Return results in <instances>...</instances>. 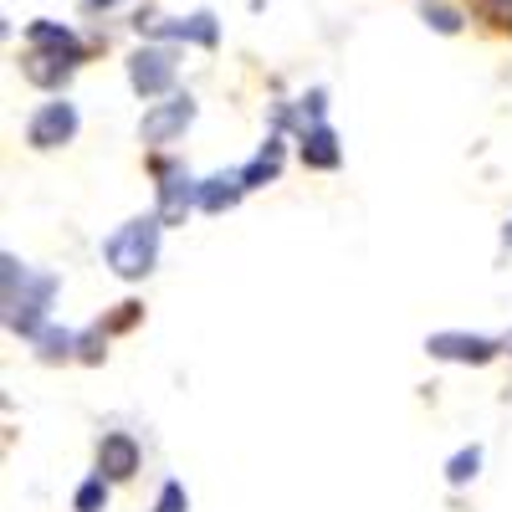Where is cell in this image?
Returning <instances> with one entry per match:
<instances>
[{"label": "cell", "instance_id": "obj_1", "mask_svg": "<svg viewBox=\"0 0 512 512\" xmlns=\"http://www.w3.org/2000/svg\"><path fill=\"white\" fill-rule=\"evenodd\" d=\"M0 267H6V328L31 338L41 323H47V308H52V297L62 287V277L52 272H26V262H16V256L6 251L0 256Z\"/></svg>", "mask_w": 512, "mask_h": 512}, {"label": "cell", "instance_id": "obj_2", "mask_svg": "<svg viewBox=\"0 0 512 512\" xmlns=\"http://www.w3.org/2000/svg\"><path fill=\"white\" fill-rule=\"evenodd\" d=\"M159 231L164 221L159 216H134V221H123L108 241H103V262L113 267V277L123 282H144L159 262Z\"/></svg>", "mask_w": 512, "mask_h": 512}, {"label": "cell", "instance_id": "obj_3", "mask_svg": "<svg viewBox=\"0 0 512 512\" xmlns=\"http://www.w3.org/2000/svg\"><path fill=\"white\" fill-rule=\"evenodd\" d=\"M154 175H159V210L154 216L164 226H180L190 216V205H200V185L185 175L175 159H154Z\"/></svg>", "mask_w": 512, "mask_h": 512}, {"label": "cell", "instance_id": "obj_4", "mask_svg": "<svg viewBox=\"0 0 512 512\" xmlns=\"http://www.w3.org/2000/svg\"><path fill=\"white\" fill-rule=\"evenodd\" d=\"M190 123H195V98H190V93H175V98H164V103H154V108L144 113V123H139V139H144L149 149H159V144H175Z\"/></svg>", "mask_w": 512, "mask_h": 512}, {"label": "cell", "instance_id": "obj_5", "mask_svg": "<svg viewBox=\"0 0 512 512\" xmlns=\"http://www.w3.org/2000/svg\"><path fill=\"white\" fill-rule=\"evenodd\" d=\"M128 88L139 98H164L175 88V52L169 47H139L128 57Z\"/></svg>", "mask_w": 512, "mask_h": 512}, {"label": "cell", "instance_id": "obj_6", "mask_svg": "<svg viewBox=\"0 0 512 512\" xmlns=\"http://www.w3.org/2000/svg\"><path fill=\"white\" fill-rule=\"evenodd\" d=\"M77 139V108L67 103V98H57V103H41L36 113H31V123H26V144L31 149H62V144H72Z\"/></svg>", "mask_w": 512, "mask_h": 512}, {"label": "cell", "instance_id": "obj_7", "mask_svg": "<svg viewBox=\"0 0 512 512\" xmlns=\"http://www.w3.org/2000/svg\"><path fill=\"white\" fill-rule=\"evenodd\" d=\"M425 354L446 359V364H492L502 354V344L487 333H431L425 338Z\"/></svg>", "mask_w": 512, "mask_h": 512}, {"label": "cell", "instance_id": "obj_8", "mask_svg": "<svg viewBox=\"0 0 512 512\" xmlns=\"http://www.w3.org/2000/svg\"><path fill=\"white\" fill-rule=\"evenodd\" d=\"M144 466V451H139V441L128 436V431H108L103 441H98V472L108 477V482H128Z\"/></svg>", "mask_w": 512, "mask_h": 512}, {"label": "cell", "instance_id": "obj_9", "mask_svg": "<svg viewBox=\"0 0 512 512\" xmlns=\"http://www.w3.org/2000/svg\"><path fill=\"white\" fill-rule=\"evenodd\" d=\"M134 26L149 31V36H164V41H195V47H216L221 41V26L210 11H195L185 21H134Z\"/></svg>", "mask_w": 512, "mask_h": 512}, {"label": "cell", "instance_id": "obj_10", "mask_svg": "<svg viewBox=\"0 0 512 512\" xmlns=\"http://www.w3.org/2000/svg\"><path fill=\"white\" fill-rule=\"evenodd\" d=\"M72 67H77V57H67V52H47V47H31L26 62H21L26 82H36V88H47V93L62 88V82L72 77Z\"/></svg>", "mask_w": 512, "mask_h": 512}, {"label": "cell", "instance_id": "obj_11", "mask_svg": "<svg viewBox=\"0 0 512 512\" xmlns=\"http://www.w3.org/2000/svg\"><path fill=\"white\" fill-rule=\"evenodd\" d=\"M303 164L308 169H338L344 164V149H338V134L328 123H308L303 128Z\"/></svg>", "mask_w": 512, "mask_h": 512}, {"label": "cell", "instance_id": "obj_12", "mask_svg": "<svg viewBox=\"0 0 512 512\" xmlns=\"http://www.w3.org/2000/svg\"><path fill=\"white\" fill-rule=\"evenodd\" d=\"M241 195H246L241 169H231V175H210V180H200V210H205V216H221V210H231Z\"/></svg>", "mask_w": 512, "mask_h": 512}, {"label": "cell", "instance_id": "obj_13", "mask_svg": "<svg viewBox=\"0 0 512 512\" xmlns=\"http://www.w3.org/2000/svg\"><path fill=\"white\" fill-rule=\"evenodd\" d=\"M31 344H36V359H47V364H62V359H77V333L57 328V323H41L31 333Z\"/></svg>", "mask_w": 512, "mask_h": 512}, {"label": "cell", "instance_id": "obj_14", "mask_svg": "<svg viewBox=\"0 0 512 512\" xmlns=\"http://www.w3.org/2000/svg\"><path fill=\"white\" fill-rule=\"evenodd\" d=\"M26 41L31 47H47V52H67V57H82V41L72 26H57V21H31L26 26Z\"/></svg>", "mask_w": 512, "mask_h": 512}, {"label": "cell", "instance_id": "obj_15", "mask_svg": "<svg viewBox=\"0 0 512 512\" xmlns=\"http://www.w3.org/2000/svg\"><path fill=\"white\" fill-rule=\"evenodd\" d=\"M277 175H282V139L272 134L262 154H256L251 164H241V180H246V190H262V185H272Z\"/></svg>", "mask_w": 512, "mask_h": 512}, {"label": "cell", "instance_id": "obj_16", "mask_svg": "<svg viewBox=\"0 0 512 512\" xmlns=\"http://www.w3.org/2000/svg\"><path fill=\"white\" fill-rule=\"evenodd\" d=\"M477 472H482V446H461V451L446 461V482H451V487L477 482Z\"/></svg>", "mask_w": 512, "mask_h": 512}, {"label": "cell", "instance_id": "obj_17", "mask_svg": "<svg viewBox=\"0 0 512 512\" xmlns=\"http://www.w3.org/2000/svg\"><path fill=\"white\" fill-rule=\"evenodd\" d=\"M472 16H477V21H487L492 31L512 36V0H472Z\"/></svg>", "mask_w": 512, "mask_h": 512}, {"label": "cell", "instance_id": "obj_18", "mask_svg": "<svg viewBox=\"0 0 512 512\" xmlns=\"http://www.w3.org/2000/svg\"><path fill=\"white\" fill-rule=\"evenodd\" d=\"M72 507H77V512H103V507H108V477H103V472L88 477V482L72 492Z\"/></svg>", "mask_w": 512, "mask_h": 512}, {"label": "cell", "instance_id": "obj_19", "mask_svg": "<svg viewBox=\"0 0 512 512\" xmlns=\"http://www.w3.org/2000/svg\"><path fill=\"white\" fill-rule=\"evenodd\" d=\"M420 21L436 26L441 36H456V31H461V16H456L451 6H436V0H425V6H420Z\"/></svg>", "mask_w": 512, "mask_h": 512}, {"label": "cell", "instance_id": "obj_20", "mask_svg": "<svg viewBox=\"0 0 512 512\" xmlns=\"http://www.w3.org/2000/svg\"><path fill=\"white\" fill-rule=\"evenodd\" d=\"M103 344H108V328H103V323H98L93 333H77V359H82V364H103V354H108Z\"/></svg>", "mask_w": 512, "mask_h": 512}, {"label": "cell", "instance_id": "obj_21", "mask_svg": "<svg viewBox=\"0 0 512 512\" xmlns=\"http://www.w3.org/2000/svg\"><path fill=\"white\" fill-rule=\"evenodd\" d=\"M190 507V497H185V482H175L169 477L164 487H159V502H154V512H185Z\"/></svg>", "mask_w": 512, "mask_h": 512}, {"label": "cell", "instance_id": "obj_22", "mask_svg": "<svg viewBox=\"0 0 512 512\" xmlns=\"http://www.w3.org/2000/svg\"><path fill=\"white\" fill-rule=\"evenodd\" d=\"M108 6H118V0H82V11H108Z\"/></svg>", "mask_w": 512, "mask_h": 512}, {"label": "cell", "instance_id": "obj_23", "mask_svg": "<svg viewBox=\"0 0 512 512\" xmlns=\"http://www.w3.org/2000/svg\"><path fill=\"white\" fill-rule=\"evenodd\" d=\"M502 246H507V251H512V221H507V231H502Z\"/></svg>", "mask_w": 512, "mask_h": 512}]
</instances>
